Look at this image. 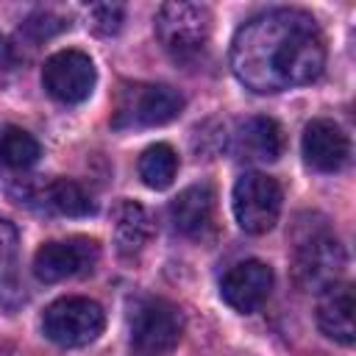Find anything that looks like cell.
<instances>
[{
	"label": "cell",
	"instance_id": "6da1fadb",
	"mask_svg": "<svg viewBox=\"0 0 356 356\" xmlns=\"http://www.w3.org/2000/svg\"><path fill=\"white\" fill-rule=\"evenodd\" d=\"M231 70L256 95H275L320 78L325 39L312 14L270 8L250 17L231 42Z\"/></svg>",
	"mask_w": 356,
	"mask_h": 356
},
{
	"label": "cell",
	"instance_id": "7a4b0ae2",
	"mask_svg": "<svg viewBox=\"0 0 356 356\" xmlns=\"http://www.w3.org/2000/svg\"><path fill=\"white\" fill-rule=\"evenodd\" d=\"M128 331H131V345L142 356H164L178 345L184 334V317L175 303L147 295L131 303Z\"/></svg>",
	"mask_w": 356,
	"mask_h": 356
},
{
	"label": "cell",
	"instance_id": "3957f363",
	"mask_svg": "<svg viewBox=\"0 0 356 356\" xmlns=\"http://www.w3.org/2000/svg\"><path fill=\"white\" fill-rule=\"evenodd\" d=\"M211 33V14L200 3H164L156 14V36L161 47L181 61L195 58Z\"/></svg>",
	"mask_w": 356,
	"mask_h": 356
},
{
	"label": "cell",
	"instance_id": "277c9868",
	"mask_svg": "<svg viewBox=\"0 0 356 356\" xmlns=\"http://www.w3.org/2000/svg\"><path fill=\"white\" fill-rule=\"evenodd\" d=\"M345 248L328 231H312L295 242L292 278L306 292H323L334 286L345 273Z\"/></svg>",
	"mask_w": 356,
	"mask_h": 356
},
{
	"label": "cell",
	"instance_id": "5b68a950",
	"mask_svg": "<svg viewBox=\"0 0 356 356\" xmlns=\"http://www.w3.org/2000/svg\"><path fill=\"white\" fill-rule=\"evenodd\" d=\"M106 325L103 309L81 295H67L53 300L42 314V331L50 342L61 348H83L100 337Z\"/></svg>",
	"mask_w": 356,
	"mask_h": 356
},
{
	"label": "cell",
	"instance_id": "8992f818",
	"mask_svg": "<svg viewBox=\"0 0 356 356\" xmlns=\"http://www.w3.org/2000/svg\"><path fill=\"white\" fill-rule=\"evenodd\" d=\"M184 108L178 89L167 83H131L120 92L114 106V128H153L175 120Z\"/></svg>",
	"mask_w": 356,
	"mask_h": 356
},
{
	"label": "cell",
	"instance_id": "52a82bcc",
	"mask_svg": "<svg viewBox=\"0 0 356 356\" xmlns=\"http://www.w3.org/2000/svg\"><path fill=\"white\" fill-rule=\"evenodd\" d=\"M281 186L267 172H245L234 184V217L248 234H267L281 214Z\"/></svg>",
	"mask_w": 356,
	"mask_h": 356
},
{
	"label": "cell",
	"instance_id": "ba28073f",
	"mask_svg": "<svg viewBox=\"0 0 356 356\" xmlns=\"http://www.w3.org/2000/svg\"><path fill=\"white\" fill-rule=\"evenodd\" d=\"M97 81L95 64L83 50H58L42 67V86L58 103H81Z\"/></svg>",
	"mask_w": 356,
	"mask_h": 356
},
{
	"label": "cell",
	"instance_id": "9c48e42d",
	"mask_svg": "<svg viewBox=\"0 0 356 356\" xmlns=\"http://www.w3.org/2000/svg\"><path fill=\"white\" fill-rule=\"evenodd\" d=\"M100 248L95 239L72 236V239H53L44 242L33 256V275L44 284H56L72 275H81L95 267Z\"/></svg>",
	"mask_w": 356,
	"mask_h": 356
},
{
	"label": "cell",
	"instance_id": "30bf717a",
	"mask_svg": "<svg viewBox=\"0 0 356 356\" xmlns=\"http://www.w3.org/2000/svg\"><path fill=\"white\" fill-rule=\"evenodd\" d=\"M270 289H273V270H270V264H264L259 259L236 261L234 267L225 270V275L220 281L222 300L234 312H242V314L261 309V303L270 298Z\"/></svg>",
	"mask_w": 356,
	"mask_h": 356
},
{
	"label": "cell",
	"instance_id": "8fae6325",
	"mask_svg": "<svg viewBox=\"0 0 356 356\" xmlns=\"http://www.w3.org/2000/svg\"><path fill=\"white\" fill-rule=\"evenodd\" d=\"M228 150L234 159L248 164H267L275 161L284 150V131L273 117L256 114L236 122L234 134L228 136Z\"/></svg>",
	"mask_w": 356,
	"mask_h": 356
},
{
	"label": "cell",
	"instance_id": "7c38bea8",
	"mask_svg": "<svg viewBox=\"0 0 356 356\" xmlns=\"http://www.w3.org/2000/svg\"><path fill=\"white\" fill-rule=\"evenodd\" d=\"M303 159L317 172H337L345 167L350 156V139L348 134L328 117H317L303 128Z\"/></svg>",
	"mask_w": 356,
	"mask_h": 356
},
{
	"label": "cell",
	"instance_id": "4fadbf2b",
	"mask_svg": "<svg viewBox=\"0 0 356 356\" xmlns=\"http://www.w3.org/2000/svg\"><path fill=\"white\" fill-rule=\"evenodd\" d=\"M214 209H217L214 189L209 184H192L184 192H178V197L170 203L172 228L192 239L206 236L214 225Z\"/></svg>",
	"mask_w": 356,
	"mask_h": 356
},
{
	"label": "cell",
	"instance_id": "5bb4252c",
	"mask_svg": "<svg viewBox=\"0 0 356 356\" xmlns=\"http://www.w3.org/2000/svg\"><path fill=\"white\" fill-rule=\"evenodd\" d=\"M317 325L325 337L350 345L356 339L353 323V286L348 281H337L334 286L320 292L317 300Z\"/></svg>",
	"mask_w": 356,
	"mask_h": 356
},
{
	"label": "cell",
	"instance_id": "9a60e30c",
	"mask_svg": "<svg viewBox=\"0 0 356 356\" xmlns=\"http://www.w3.org/2000/svg\"><path fill=\"white\" fill-rule=\"evenodd\" d=\"M150 239H153V220L147 209L136 200H120L114 206V242L120 256L125 259L139 256Z\"/></svg>",
	"mask_w": 356,
	"mask_h": 356
},
{
	"label": "cell",
	"instance_id": "2e32d148",
	"mask_svg": "<svg viewBox=\"0 0 356 356\" xmlns=\"http://www.w3.org/2000/svg\"><path fill=\"white\" fill-rule=\"evenodd\" d=\"M39 156H42V147L28 131H22L17 125L3 128V134H0V164L8 172L31 170L39 161Z\"/></svg>",
	"mask_w": 356,
	"mask_h": 356
},
{
	"label": "cell",
	"instance_id": "e0dca14e",
	"mask_svg": "<svg viewBox=\"0 0 356 356\" xmlns=\"http://www.w3.org/2000/svg\"><path fill=\"white\" fill-rule=\"evenodd\" d=\"M175 172H178V153L167 142H156L139 156V178L150 189H167Z\"/></svg>",
	"mask_w": 356,
	"mask_h": 356
},
{
	"label": "cell",
	"instance_id": "ac0fdd59",
	"mask_svg": "<svg viewBox=\"0 0 356 356\" xmlns=\"http://www.w3.org/2000/svg\"><path fill=\"white\" fill-rule=\"evenodd\" d=\"M122 19H125V6L122 3H92L86 8V22L100 36L117 33L122 28Z\"/></svg>",
	"mask_w": 356,
	"mask_h": 356
},
{
	"label": "cell",
	"instance_id": "d6986e66",
	"mask_svg": "<svg viewBox=\"0 0 356 356\" xmlns=\"http://www.w3.org/2000/svg\"><path fill=\"white\" fill-rule=\"evenodd\" d=\"M67 25H70V22H64L61 17H56V14H50V11H36V14H31V17L22 22L19 39L25 36V39H31L33 44H39V42H47L50 36L61 33Z\"/></svg>",
	"mask_w": 356,
	"mask_h": 356
},
{
	"label": "cell",
	"instance_id": "ffe728a7",
	"mask_svg": "<svg viewBox=\"0 0 356 356\" xmlns=\"http://www.w3.org/2000/svg\"><path fill=\"white\" fill-rule=\"evenodd\" d=\"M17 228L6 220H0V264H14V253H17Z\"/></svg>",
	"mask_w": 356,
	"mask_h": 356
},
{
	"label": "cell",
	"instance_id": "44dd1931",
	"mask_svg": "<svg viewBox=\"0 0 356 356\" xmlns=\"http://www.w3.org/2000/svg\"><path fill=\"white\" fill-rule=\"evenodd\" d=\"M8 61H11V44H8L6 36L0 33V70L8 67Z\"/></svg>",
	"mask_w": 356,
	"mask_h": 356
},
{
	"label": "cell",
	"instance_id": "7402d4cb",
	"mask_svg": "<svg viewBox=\"0 0 356 356\" xmlns=\"http://www.w3.org/2000/svg\"><path fill=\"white\" fill-rule=\"evenodd\" d=\"M0 356H17V350L8 342H0Z\"/></svg>",
	"mask_w": 356,
	"mask_h": 356
}]
</instances>
